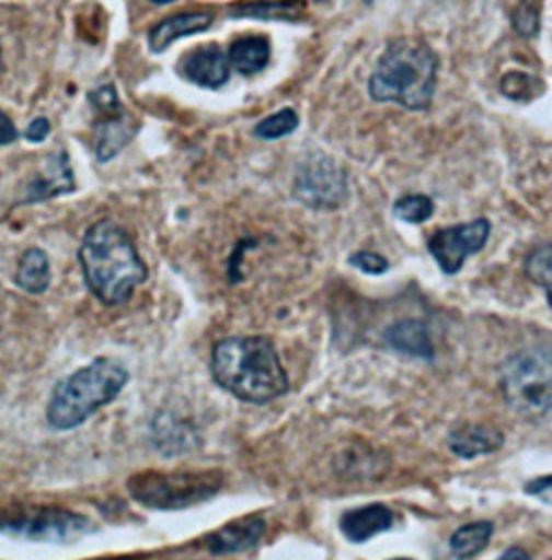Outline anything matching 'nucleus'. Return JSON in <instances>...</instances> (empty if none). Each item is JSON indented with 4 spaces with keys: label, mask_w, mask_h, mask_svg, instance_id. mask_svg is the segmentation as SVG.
Here are the masks:
<instances>
[{
    "label": "nucleus",
    "mask_w": 552,
    "mask_h": 560,
    "mask_svg": "<svg viewBox=\"0 0 552 560\" xmlns=\"http://www.w3.org/2000/svg\"><path fill=\"white\" fill-rule=\"evenodd\" d=\"M78 259L87 287L106 306L126 304L147 280V266L133 237L115 220H100L87 229Z\"/></svg>",
    "instance_id": "1"
},
{
    "label": "nucleus",
    "mask_w": 552,
    "mask_h": 560,
    "mask_svg": "<svg viewBox=\"0 0 552 560\" xmlns=\"http://www.w3.org/2000/svg\"><path fill=\"white\" fill-rule=\"evenodd\" d=\"M214 380L242 401L268 404L289 388L273 341L266 337H229L211 351Z\"/></svg>",
    "instance_id": "2"
},
{
    "label": "nucleus",
    "mask_w": 552,
    "mask_h": 560,
    "mask_svg": "<svg viewBox=\"0 0 552 560\" xmlns=\"http://www.w3.org/2000/svg\"><path fill=\"white\" fill-rule=\"evenodd\" d=\"M438 80V55L418 39H398L387 46L369 75L376 102L400 104L406 110H427Z\"/></svg>",
    "instance_id": "3"
},
{
    "label": "nucleus",
    "mask_w": 552,
    "mask_h": 560,
    "mask_svg": "<svg viewBox=\"0 0 552 560\" xmlns=\"http://www.w3.org/2000/svg\"><path fill=\"white\" fill-rule=\"evenodd\" d=\"M128 384V369L113 358H97L57 384L48 404L55 429H73L119 397Z\"/></svg>",
    "instance_id": "4"
},
{
    "label": "nucleus",
    "mask_w": 552,
    "mask_h": 560,
    "mask_svg": "<svg viewBox=\"0 0 552 560\" xmlns=\"http://www.w3.org/2000/svg\"><path fill=\"white\" fill-rule=\"evenodd\" d=\"M549 348L514 353L501 369V390L507 404L527 419H547L552 406Z\"/></svg>",
    "instance_id": "5"
},
{
    "label": "nucleus",
    "mask_w": 552,
    "mask_h": 560,
    "mask_svg": "<svg viewBox=\"0 0 552 560\" xmlns=\"http://www.w3.org/2000/svg\"><path fill=\"white\" fill-rule=\"evenodd\" d=\"M140 504L177 511L199 504L222 488L220 472H140L128 483Z\"/></svg>",
    "instance_id": "6"
},
{
    "label": "nucleus",
    "mask_w": 552,
    "mask_h": 560,
    "mask_svg": "<svg viewBox=\"0 0 552 560\" xmlns=\"http://www.w3.org/2000/svg\"><path fill=\"white\" fill-rule=\"evenodd\" d=\"M291 192L304 208L337 210L347 199V173L331 155L313 153L298 166Z\"/></svg>",
    "instance_id": "7"
},
{
    "label": "nucleus",
    "mask_w": 552,
    "mask_h": 560,
    "mask_svg": "<svg viewBox=\"0 0 552 560\" xmlns=\"http://www.w3.org/2000/svg\"><path fill=\"white\" fill-rule=\"evenodd\" d=\"M89 530L91 522L84 515L64 509H42L0 524V533L4 535L44 544H69L84 537Z\"/></svg>",
    "instance_id": "8"
},
{
    "label": "nucleus",
    "mask_w": 552,
    "mask_h": 560,
    "mask_svg": "<svg viewBox=\"0 0 552 560\" xmlns=\"http://www.w3.org/2000/svg\"><path fill=\"white\" fill-rule=\"evenodd\" d=\"M490 237V222L478 218L464 224L438 229L429 240L427 248L445 275H458L464 261L483 250Z\"/></svg>",
    "instance_id": "9"
},
{
    "label": "nucleus",
    "mask_w": 552,
    "mask_h": 560,
    "mask_svg": "<svg viewBox=\"0 0 552 560\" xmlns=\"http://www.w3.org/2000/svg\"><path fill=\"white\" fill-rule=\"evenodd\" d=\"M76 190L68 151H55L46 158L42 171L26 186L22 203H42Z\"/></svg>",
    "instance_id": "10"
},
{
    "label": "nucleus",
    "mask_w": 552,
    "mask_h": 560,
    "mask_svg": "<svg viewBox=\"0 0 552 560\" xmlns=\"http://www.w3.org/2000/svg\"><path fill=\"white\" fill-rule=\"evenodd\" d=\"M180 70L186 80L204 89H220L231 75L227 55L216 44H207L188 52L182 59Z\"/></svg>",
    "instance_id": "11"
},
{
    "label": "nucleus",
    "mask_w": 552,
    "mask_h": 560,
    "mask_svg": "<svg viewBox=\"0 0 552 560\" xmlns=\"http://www.w3.org/2000/svg\"><path fill=\"white\" fill-rule=\"evenodd\" d=\"M214 24V13L211 11H182L175 13L166 20H162L160 24H156L149 31V48L151 52L160 55L164 52L171 44L191 37V35H199L207 31Z\"/></svg>",
    "instance_id": "12"
},
{
    "label": "nucleus",
    "mask_w": 552,
    "mask_h": 560,
    "mask_svg": "<svg viewBox=\"0 0 552 560\" xmlns=\"http://www.w3.org/2000/svg\"><path fill=\"white\" fill-rule=\"evenodd\" d=\"M266 533V522L260 515H249L244 520L231 522L225 528L207 537V550L214 555H233L249 550L262 541Z\"/></svg>",
    "instance_id": "13"
},
{
    "label": "nucleus",
    "mask_w": 552,
    "mask_h": 560,
    "mask_svg": "<svg viewBox=\"0 0 552 560\" xmlns=\"http://www.w3.org/2000/svg\"><path fill=\"white\" fill-rule=\"evenodd\" d=\"M137 135V124L133 121L126 110H117L111 115H100V121L93 130V142H95V155L100 162L113 160L130 140Z\"/></svg>",
    "instance_id": "14"
},
{
    "label": "nucleus",
    "mask_w": 552,
    "mask_h": 560,
    "mask_svg": "<svg viewBox=\"0 0 552 560\" xmlns=\"http://www.w3.org/2000/svg\"><path fill=\"white\" fill-rule=\"evenodd\" d=\"M395 522V515L384 504H367L352 509L342 515V533L352 544H365L367 539L387 533Z\"/></svg>",
    "instance_id": "15"
},
{
    "label": "nucleus",
    "mask_w": 552,
    "mask_h": 560,
    "mask_svg": "<svg viewBox=\"0 0 552 560\" xmlns=\"http://www.w3.org/2000/svg\"><path fill=\"white\" fill-rule=\"evenodd\" d=\"M503 446V433L492 424H460L449 433V448L467 459L494 453Z\"/></svg>",
    "instance_id": "16"
},
{
    "label": "nucleus",
    "mask_w": 552,
    "mask_h": 560,
    "mask_svg": "<svg viewBox=\"0 0 552 560\" xmlns=\"http://www.w3.org/2000/svg\"><path fill=\"white\" fill-rule=\"evenodd\" d=\"M271 57H273L271 42L266 37H257V35L235 39L227 52L229 68L240 71L242 75H255V73L266 70L271 63Z\"/></svg>",
    "instance_id": "17"
},
{
    "label": "nucleus",
    "mask_w": 552,
    "mask_h": 560,
    "mask_svg": "<svg viewBox=\"0 0 552 560\" xmlns=\"http://www.w3.org/2000/svg\"><path fill=\"white\" fill-rule=\"evenodd\" d=\"M384 341L389 343V348L409 355H418V358H432L434 348H432V339L427 328L421 322L414 319H402L398 324H393L387 335Z\"/></svg>",
    "instance_id": "18"
},
{
    "label": "nucleus",
    "mask_w": 552,
    "mask_h": 560,
    "mask_svg": "<svg viewBox=\"0 0 552 560\" xmlns=\"http://www.w3.org/2000/svg\"><path fill=\"white\" fill-rule=\"evenodd\" d=\"M50 280H53V275H50L48 255L42 248H28L20 257V264H18V270H15L18 287L26 293L39 295V293L48 291Z\"/></svg>",
    "instance_id": "19"
},
{
    "label": "nucleus",
    "mask_w": 552,
    "mask_h": 560,
    "mask_svg": "<svg viewBox=\"0 0 552 560\" xmlns=\"http://www.w3.org/2000/svg\"><path fill=\"white\" fill-rule=\"evenodd\" d=\"M231 18H257V20H285L291 22L304 13L302 0H268V2H249L233 4L229 9Z\"/></svg>",
    "instance_id": "20"
},
{
    "label": "nucleus",
    "mask_w": 552,
    "mask_h": 560,
    "mask_svg": "<svg viewBox=\"0 0 552 560\" xmlns=\"http://www.w3.org/2000/svg\"><path fill=\"white\" fill-rule=\"evenodd\" d=\"M494 526L490 522H475L469 526H462L453 537H451V552L458 559L469 560L478 557L483 548L490 544Z\"/></svg>",
    "instance_id": "21"
},
{
    "label": "nucleus",
    "mask_w": 552,
    "mask_h": 560,
    "mask_svg": "<svg viewBox=\"0 0 552 560\" xmlns=\"http://www.w3.org/2000/svg\"><path fill=\"white\" fill-rule=\"evenodd\" d=\"M298 115L294 108H283L275 115L262 119L257 126H255V137H260L262 140H276L291 135L296 128H298Z\"/></svg>",
    "instance_id": "22"
},
{
    "label": "nucleus",
    "mask_w": 552,
    "mask_h": 560,
    "mask_svg": "<svg viewBox=\"0 0 552 560\" xmlns=\"http://www.w3.org/2000/svg\"><path fill=\"white\" fill-rule=\"evenodd\" d=\"M393 211L409 224H421L434 215V201L425 195H406L395 203Z\"/></svg>",
    "instance_id": "23"
},
{
    "label": "nucleus",
    "mask_w": 552,
    "mask_h": 560,
    "mask_svg": "<svg viewBox=\"0 0 552 560\" xmlns=\"http://www.w3.org/2000/svg\"><path fill=\"white\" fill-rule=\"evenodd\" d=\"M551 244H542L538 246L529 257H527V264H525V270L529 275V279L538 284H542L547 289V293L551 291Z\"/></svg>",
    "instance_id": "24"
},
{
    "label": "nucleus",
    "mask_w": 552,
    "mask_h": 560,
    "mask_svg": "<svg viewBox=\"0 0 552 560\" xmlns=\"http://www.w3.org/2000/svg\"><path fill=\"white\" fill-rule=\"evenodd\" d=\"M511 24H514L518 35H522L527 39L538 37V33H540V11H538V7L527 2V0H522L516 7L514 15H511Z\"/></svg>",
    "instance_id": "25"
},
{
    "label": "nucleus",
    "mask_w": 552,
    "mask_h": 560,
    "mask_svg": "<svg viewBox=\"0 0 552 560\" xmlns=\"http://www.w3.org/2000/svg\"><path fill=\"white\" fill-rule=\"evenodd\" d=\"M349 264L354 266V268H358L360 272H365V275H384L387 270H389V261L382 257V255H378V253H371V250H363V253H354L352 257H349Z\"/></svg>",
    "instance_id": "26"
},
{
    "label": "nucleus",
    "mask_w": 552,
    "mask_h": 560,
    "mask_svg": "<svg viewBox=\"0 0 552 560\" xmlns=\"http://www.w3.org/2000/svg\"><path fill=\"white\" fill-rule=\"evenodd\" d=\"M50 130H53L50 121H48L46 117H37V119H33V121L28 124V128H26V139L31 140V142H44V140L48 139Z\"/></svg>",
    "instance_id": "27"
},
{
    "label": "nucleus",
    "mask_w": 552,
    "mask_h": 560,
    "mask_svg": "<svg viewBox=\"0 0 552 560\" xmlns=\"http://www.w3.org/2000/svg\"><path fill=\"white\" fill-rule=\"evenodd\" d=\"M18 137H20V135H18L15 124L9 119V115H4V113L0 110V147L15 142Z\"/></svg>",
    "instance_id": "28"
},
{
    "label": "nucleus",
    "mask_w": 552,
    "mask_h": 560,
    "mask_svg": "<svg viewBox=\"0 0 552 560\" xmlns=\"http://www.w3.org/2000/svg\"><path fill=\"white\" fill-rule=\"evenodd\" d=\"M527 491H529V493L544 495V500H547V502H551V495H549V491H551V477H544V479H538V481L529 483V486H527Z\"/></svg>",
    "instance_id": "29"
},
{
    "label": "nucleus",
    "mask_w": 552,
    "mask_h": 560,
    "mask_svg": "<svg viewBox=\"0 0 552 560\" xmlns=\"http://www.w3.org/2000/svg\"><path fill=\"white\" fill-rule=\"evenodd\" d=\"M498 560H531V557L525 550H520V548H511Z\"/></svg>",
    "instance_id": "30"
},
{
    "label": "nucleus",
    "mask_w": 552,
    "mask_h": 560,
    "mask_svg": "<svg viewBox=\"0 0 552 560\" xmlns=\"http://www.w3.org/2000/svg\"><path fill=\"white\" fill-rule=\"evenodd\" d=\"M153 4H171V2H175V0H151Z\"/></svg>",
    "instance_id": "31"
},
{
    "label": "nucleus",
    "mask_w": 552,
    "mask_h": 560,
    "mask_svg": "<svg viewBox=\"0 0 552 560\" xmlns=\"http://www.w3.org/2000/svg\"><path fill=\"white\" fill-rule=\"evenodd\" d=\"M0 66H2V50H0Z\"/></svg>",
    "instance_id": "32"
},
{
    "label": "nucleus",
    "mask_w": 552,
    "mask_h": 560,
    "mask_svg": "<svg viewBox=\"0 0 552 560\" xmlns=\"http://www.w3.org/2000/svg\"><path fill=\"white\" fill-rule=\"evenodd\" d=\"M108 560H130V559H108Z\"/></svg>",
    "instance_id": "33"
},
{
    "label": "nucleus",
    "mask_w": 552,
    "mask_h": 560,
    "mask_svg": "<svg viewBox=\"0 0 552 560\" xmlns=\"http://www.w3.org/2000/svg\"><path fill=\"white\" fill-rule=\"evenodd\" d=\"M393 560H409V559H393Z\"/></svg>",
    "instance_id": "34"
}]
</instances>
